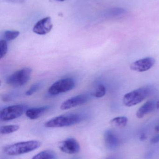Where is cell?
<instances>
[{"mask_svg": "<svg viewBox=\"0 0 159 159\" xmlns=\"http://www.w3.org/2000/svg\"><path fill=\"white\" fill-rule=\"evenodd\" d=\"M32 70L30 68H24L9 75L6 79V83L9 86L17 88L24 86L30 79Z\"/></svg>", "mask_w": 159, "mask_h": 159, "instance_id": "4", "label": "cell"}, {"mask_svg": "<svg viewBox=\"0 0 159 159\" xmlns=\"http://www.w3.org/2000/svg\"><path fill=\"white\" fill-rule=\"evenodd\" d=\"M155 62L156 60L154 58H145L132 63L130 68L134 71L143 72L151 69L154 66Z\"/></svg>", "mask_w": 159, "mask_h": 159, "instance_id": "8", "label": "cell"}, {"mask_svg": "<svg viewBox=\"0 0 159 159\" xmlns=\"http://www.w3.org/2000/svg\"><path fill=\"white\" fill-rule=\"evenodd\" d=\"M80 114L69 113L55 117L47 121L44 127L48 128H62L77 124L83 120Z\"/></svg>", "mask_w": 159, "mask_h": 159, "instance_id": "2", "label": "cell"}, {"mask_svg": "<svg viewBox=\"0 0 159 159\" xmlns=\"http://www.w3.org/2000/svg\"><path fill=\"white\" fill-rule=\"evenodd\" d=\"M50 108L49 106H43L30 108L26 111V116L30 119L35 120L42 116Z\"/></svg>", "mask_w": 159, "mask_h": 159, "instance_id": "13", "label": "cell"}, {"mask_svg": "<svg viewBox=\"0 0 159 159\" xmlns=\"http://www.w3.org/2000/svg\"><path fill=\"white\" fill-rule=\"evenodd\" d=\"M7 1L12 2L21 3L24 2L25 0H7Z\"/></svg>", "mask_w": 159, "mask_h": 159, "instance_id": "23", "label": "cell"}, {"mask_svg": "<svg viewBox=\"0 0 159 159\" xmlns=\"http://www.w3.org/2000/svg\"><path fill=\"white\" fill-rule=\"evenodd\" d=\"M53 28L50 17H46L37 21L34 26L33 31L39 35H45L49 33Z\"/></svg>", "mask_w": 159, "mask_h": 159, "instance_id": "9", "label": "cell"}, {"mask_svg": "<svg viewBox=\"0 0 159 159\" xmlns=\"http://www.w3.org/2000/svg\"><path fill=\"white\" fill-rule=\"evenodd\" d=\"M128 122V118L125 116L116 117L111 120L110 124L116 128H122L127 125Z\"/></svg>", "mask_w": 159, "mask_h": 159, "instance_id": "15", "label": "cell"}, {"mask_svg": "<svg viewBox=\"0 0 159 159\" xmlns=\"http://www.w3.org/2000/svg\"><path fill=\"white\" fill-rule=\"evenodd\" d=\"M72 159H79L78 158H74Z\"/></svg>", "mask_w": 159, "mask_h": 159, "instance_id": "27", "label": "cell"}, {"mask_svg": "<svg viewBox=\"0 0 159 159\" xmlns=\"http://www.w3.org/2000/svg\"><path fill=\"white\" fill-rule=\"evenodd\" d=\"M156 108V103L153 101H149L145 103L137 110L136 116L139 119L143 118L147 114L153 112Z\"/></svg>", "mask_w": 159, "mask_h": 159, "instance_id": "12", "label": "cell"}, {"mask_svg": "<svg viewBox=\"0 0 159 159\" xmlns=\"http://www.w3.org/2000/svg\"><path fill=\"white\" fill-rule=\"evenodd\" d=\"M153 88L149 86L142 87L125 94L123 103L125 106L131 107L142 102L153 92Z\"/></svg>", "mask_w": 159, "mask_h": 159, "instance_id": "3", "label": "cell"}, {"mask_svg": "<svg viewBox=\"0 0 159 159\" xmlns=\"http://www.w3.org/2000/svg\"><path fill=\"white\" fill-rule=\"evenodd\" d=\"M73 80L70 78H64L53 83L49 89L48 93L50 95H55L67 92L72 89L75 87Z\"/></svg>", "mask_w": 159, "mask_h": 159, "instance_id": "5", "label": "cell"}, {"mask_svg": "<svg viewBox=\"0 0 159 159\" xmlns=\"http://www.w3.org/2000/svg\"><path fill=\"white\" fill-rule=\"evenodd\" d=\"M25 110V107L21 105L10 106L1 110L0 119L4 121L13 120L22 116Z\"/></svg>", "mask_w": 159, "mask_h": 159, "instance_id": "6", "label": "cell"}, {"mask_svg": "<svg viewBox=\"0 0 159 159\" xmlns=\"http://www.w3.org/2000/svg\"><path fill=\"white\" fill-rule=\"evenodd\" d=\"M7 51V44L6 41L2 40L0 41V57L2 58L6 55Z\"/></svg>", "mask_w": 159, "mask_h": 159, "instance_id": "19", "label": "cell"}, {"mask_svg": "<svg viewBox=\"0 0 159 159\" xmlns=\"http://www.w3.org/2000/svg\"><path fill=\"white\" fill-rule=\"evenodd\" d=\"M156 108L157 109H159V101L156 102Z\"/></svg>", "mask_w": 159, "mask_h": 159, "instance_id": "24", "label": "cell"}, {"mask_svg": "<svg viewBox=\"0 0 159 159\" xmlns=\"http://www.w3.org/2000/svg\"><path fill=\"white\" fill-rule=\"evenodd\" d=\"M20 127L17 125H10L1 127L0 132L2 134H7L13 133L19 129Z\"/></svg>", "mask_w": 159, "mask_h": 159, "instance_id": "16", "label": "cell"}, {"mask_svg": "<svg viewBox=\"0 0 159 159\" xmlns=\"http://www.w3.org/2000/svg\"><path fill=\"white\" fill-rule=\"evenodd\" d=\"M106 93V89L103 84H100L97 87L93 95L96 98H101Z\"/></svg>", "mask_w": 159, "mask_h": 159, "instance_id": "18", "label": "cell"}, {"mask_svg": "<svg viewBox=\"0 0 159 159\" xmlns=\"http://www.w3.org/2000/svg\"><path fill=\"white\" fill-rule=\"evenodd\" d=\"M40 84L39 83H35V84H33L31 86L30 88L27 91L25 94H26V95H28V96L32 95L35 93L37 92L39 90V89H40Z\"/></svg>", "mask_w": 159, "mask_h": 159, "instance_id": "20", "label": "cell"}, {"mask_svg": "<svg viewBox=\"0 0 159 159\" xmlns=\"http://www.w3.org/2000/svg\"><path fill=\"white\" fill-rule=\"evenodd\" d=\"M147 138V136L146 135V134H142L141 135V136H140V140L141 141H145V140H146Z\"/></svg>", "mask_w": 159, "mask_h": 159, "instance_id": "22", "label": "cell"}, {"mask_svg": "<svg viewBox=\"0 0 159 159\" xmlns=\"http://www.w3.org/2000/svg\"><path fill=\"white\" fill-rule=\"evenodd\" d=\"M56 1H58V2H63V1H66V0H56Z\"/></svg>", "mask_w": 159, "mask_h": 159, "instance_id": "26", "label": "cell"}, {"mask_svg": "<svg viewBox=\"0 0 159 159\" xmlns=\"http://www.w3.org/2000/svg\"><path fill=\"white\" fill-rule=\"evenodd\" d=\"M41 145V143L36 140L19 142L6 146L4 148L3 151L8 156H19L36 150Z\"/></svg>", "mask_w": 159, "mask_h": 159, "instance_id": "1", "label": "cell"}, {"mask_svg": "<svg viewBox=\"0 0 159 159\" xmlns=\"http://www.w3.org/2000/svg\"><path fill=\"white\" fill-rule=\"evenodd\" d=\"M159 142V135H157L155 137H153L150 140V143L152 144L157 143Z\"/></svg>", "mask_w": 159, "mask_h": 159, "instance_id": "21", "label": "cell"}, {"mask_svg": "<svg viewBox=\"0 0 159 159\" xmlns=\"http://www.w3.org/2000/svg\"><path fill=\"white\" fill-rule=\"evenodd\" d=\"M57 155L51 150H46L40 152L33 157L32 159H57Z\"/></svg>", "mask_w": 159, "mask_h": 159, "instance_id": "14", "label": "cell"}, {"mask_svg": "<svg viewBox=\"0 0 159 159\" xmlns=\"http://www.w3.org/2000/svg\"><path fill=\"white\" fill-rule=\"evenodd\" d=\"M104 140L106 148L110 150L115 149L119 144V140L117 136L110 130H106L105 132Z\"/></svg>", "mask_w": 159, "mask_h": 159, "instance_id": "11", "label": "cell"}, {"mask_svg": "<svg viewBox=\"0 0 159 159\" xmlns=\"http://www.w3.org/2000/svg\"><path fill=\"white\" fill-rule=\"evenodd\" d=\"M58 146L61 151L70 155L77 154L80 151V145L74 138L65 139L61 142Z\"/></svg>", "mask_w": 159, "mask_h": 159, "instance_id": "7", "label": "cell"}, {"mask_svg": "<svg viewBox=\"0 0 159 159\" xmlns=\"http://www.w3.org/2000/svg\"><path fill=\"white\" fill-rule=\"evenodd\" d=\"M155 130H156V131H157V132H159V124L155 128Z\"/></svg>", "mask_w": 159, "mask_h": 159, "instance_id": "25", "label": "cell"}, {"mask_svg": "<svg viewBox=\"0 0 159 159\" xmlns=\"http://www.w3.org/2000/svg\"><path fill=\"white\" fill-rule=\"evenodd\" d=\"M3 35L6 41H13L18 37L20 35V32L16 30L6 31L4 33Z\"/></svg>", "mask_w": 159, "mask_h": 159, "instance_id": "17", "label": "cell"}, {"mask_svg": "<svg viewBox=\"0 0 159 159\" xmlns=\"http://www.w3.org/2000/svg\"><path fill=\"white\" fill-rule=\"evenodd\" d=\"M89 95L86 94H80L70 98L64 101L61 105L62 110H67L76 107L84 104L89 100Z\"/></svg>", "mask_w": 159, "mask_h": 159, "instance_id": "10", "label": "cell"}]
</instances>
